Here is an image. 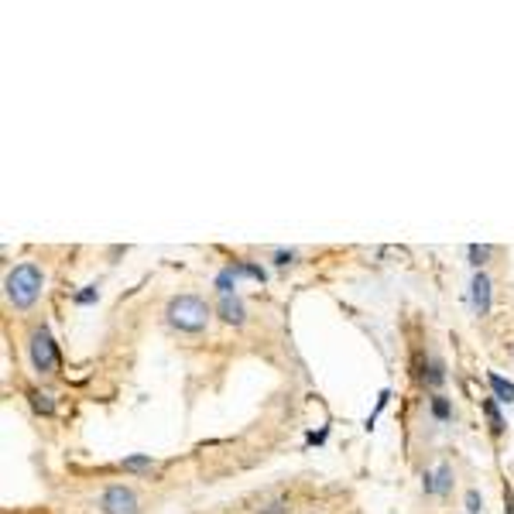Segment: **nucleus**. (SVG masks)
<instances>
[{
  "mask_svg": "<svg viewBox=\"0 0 514 514\" xmlns=\"http://www.w3.org/2000/svg\"><path fill=\"white\" fill-rule=\"evenodd\" d=\"M257 511H261V514H285V501H281V497H275V501H268V504H261Z\"/></svg>",
  "mask_w": 514,
  "mask_h": 514,
  "instance_id": "dca6fc26",
  "label": "nucleus"
},
{
  "mask_svg": "<svg viewBox=\"0 0 514 514\" xmlns=\"http://www.w3.org/2000/svg\"><path fill=\"white\" fill-rule=\"evenodd\" d=\"M487 257H491V247H487V244H473V247H470V264H473V268H484Z\"/></svg>",
  "mask_w": 514,
  "mask_h": 514,
  "instance_id": "9d476101",
  "label": "nucleus"
},
{
  "mask_svg": "<svg viewBox=\"0 0 514 514\" xmlns=\"http://www.w3.org/2000/svg\"><path fill=\"white\" fill-rule=\"evenodd\" d=\"M487 381H491V388H494L497 402H508V405H511V402H514V384H511V381H504L501 374H491Z\"/></svg>",
  "mask_w": 514,
  "mask_h": 514,
  "instance_id": "0eeeda50",
  "label": "nucleus"
},
{
  "mask_svg": "<svg viewBox=\"0 0 514 514\" xmlns=\"http://www.w3.org/2000/svg\"><path fill=\"white\" fill-rule=\"evenodd\" d=\"M41 292V271L34 264H17L7 275V299L17 308H28Z\"/></svg>",
  "mask_w": 514,
  "mask_h": 514,
  "instance_id": "f257e3e1",
  "label": "nucleus"
},
{
  "mask_svg": "<svg viewBox=\"0 0 514 514\" xmlns=\"http://www.w3.org/2000/svg\"><path fill=\"white\" fill-rule=\"evenodd\" d=\"M93 299H97V288H83V292L76 295V302H79V306H90Z\"/></svg>",
  "mask_w": 514,
  "mask_h": 514,
  "instance_id": "6ab92c4d",
  "label": "nucleus"
},
{
  "mask_svg": "<svg viewBox=\"0 0 514 514\" xmlns=\"http://www.w3.org/2000/svg\"><path fill=\"white\" fill-rule=\"evenodd\" d=\"M233 268H226V271H219V278H216V288H219V295H233Z\"/></svg>",
  "mask_w": 514,
  "mask_h": 514,
  "instance_id": "ddd939ff",
  "label": "nucleus"
},
{
  "mask_svg": "<svg viewBox=\"0 0 514 514\" xmlns=\"http://www.w3.org/2000/svg\"><path fill=\"white\" fill-rule=\"evenodd\" d=\"M504 504H508V514H514V491L504 487Z\"/></svg>",
  "mask_w": 514,
  "mask_h": 514,
  "instance_id": "aec40b11",
  "label": "nucleus"
},
{
  "mask_svg": "<svg viewBox=\"0 0 514 514\" xmlns=\"http://www.w3.org/2000/svg\"><path fill=\"white\" fill-rule=\"evenodd\" d=\"M428 384H432V388L442 384V364H439V360H432V367H428Z\"/></svg>",
  "mask_w": 514,
  "mask_h": 514,
  "instance_id": "f3484780",
  "label": "nucleus"
},
{
  "mask_svg": "<svg viewBox=\"0 0 514 514\" xmlns=\"http://www.w3.org/2000/svg\"><path fill=\"white\" fill-rule=\"evenodd\" d=\"M484 411H487V418H491V432H494V435H501V432H504V418H501L497 405H494L491 398H484Z\"/></svg>",
  "mask_w": 514,
  "mask_h": 514,
  "instance_id": "6e6552de",
  "label": "nucleus"
},
{
  "mask_svg": "<svg viewBox=\"0 0 514 514\" xmlns=\"http://www.w3.org/2000/svg\"><path fill=\"white\" fill-rule=\"evenodd\" d=\"M480 508H484V501H480V494H477V491H470V494H466V511H470V514H477V511H480Z\"/></svg>",
  "mask_w": 514,
  "mask_h": 514,
  "instance_id": "a211bd4d",
  "label": "nucleus"
},
{
  "mask_svg": "<svg viewBox=\"0 0 514 514\" xmlns=\"http://www.w3.org/2000/svg\"><path fill=\"white\" fill-rule=\"evenodd\" d=\"M219 315H223L226 322L240 326V322H244V306H240V299H237V295H219Z\"/></svg>",
  "mask_w": 514,
  "mask_h": 514,
  "instance_id": "423d86ee",
  "label": "nucleus"
},
{
  "mask_svg": "<svg viewBox=\"0 0 514 514\" xmlns=\"http://www.w3.org/2000/svg\"><path fill=\"white\" fill-rule=\"evenodd\" d=\"M28 398H31L34 411H41V415H52V411H55V402H52L48 395H41V391H28Z\"/></svg>",
  "mask_w": 514,
  "mask_h": 514,
  "instance_id": "1a4fd4ad",
  "label": "nucleus"
},
{
  "mask_svg": "<svg viewBox=\"0 0 514 514\" xmlns=\"http://www.w3.org/2000/svg\"><path fill=\"white\" fill-rule=\"evenodd\" d=\"M432 415H435L439 422H446V418H449V402H446L442 395H435V398H432Z\"/></svg>",
  "mask_w": 514,
  "mask_h": 514,
  "instance_id": "2eb2a0df",
  "label": "nucleus"
},
{
  "mask_svg": "<svg viewBox=\"0 0 514 514\" xmlns=\"http://www.w3.org/2000/svg\"><path fill=\"white\" fill-rule=\"evenodd\" d=\"M233 275H244V278H254V281H264V271L257 264H230Z\"/></svg>",
  "mask_w": 514,
  "mask_h": 514,
  "instance_id": "f8f14e48",
  "label": "nucleus"
},
{
  "mask_svg": "<svg viewBox=\"0 0 514 514\" xmlns=\"http://www.w3.org/2000/svg\"><path fill=\"white\" fill-rule=\"evenodd\" d=\"M206 319H209V308L196 295H179V299L168 302V322L186 329V333H199L206 326Z\"/></svg>",
  "mask_w": 514,
  "mask_h": 514,
  "instance_id": "f03ea898",
  "label": "nucleus"
},
{
  "mask_svg": "<svg viewBox=\"0 0 514 514\" xmlns=\"http://www.w3.org/2000/svg\"><path fill=\"white\" fill-rule=\"evenodd\" d=\"M473 308H477V315L491 312V278L484 271H477V278H473Z\"/></svg>",
  "mask_w": 514,
  "mask_h": 514,
  "instance_id": "39448f33",
  "label": "nucleus"
},
{
  "mask_svg": "<svg viewBox=\"0 0 514 514\" xmlns=\"http://www.w3.org/2000/svg\"><path fill=\"white\" fill-rule=\"evenodd\" d=\"M31 364L41 370V374H55L59 370V350L48 336V329H38L31 336Z\"/></svg>",
  "mask_w": 514,
  "mask_h": 514,
  "instance_id": "7ed1b4c3",
  "label": "nucleus"
},
{
  "mask_svg": "<svg viewBox=\"0 0 514 514\" xmlns=\"http://www.w3.org/2000/svg\"><path fill=\"white\" fill-rule=\"evenodd\" d=\"M151 466H155L151 456H127V459H123V470H134V473H137V470H151Z\"/></svg>",
  "mask_w": 514,
  "mask_h": 514,
  "instance_id": "4468645a",
  "label": "nucleus"
},
{
  "mask_svg": "<svg viewBox=\"0 0 514 514\" xmlns=\"http://www.w3.org/2000/svg\"><path fill=\"white\" fill-rule=\"evenodd\" d=\"M103 514H137V497L127 487H106L100 497Z\"/></svg>",
  "mask_w": 514,
  "mask_h": 514,
  "instance_id": "20e7f679",
  "label": "nucleus"
},
{
  "mask_svg": "<svg viewBox=\"0 0 514 514\" xmlns=\"http://www.w3.org/2000/svg\"><path fill=\"white\" fill-rule=\"evenodd\" d=\"M449 477H453V470L442 463V466L435 470V480H432V484H435V494H446V491H449V484H453Z\"/></svg>",
  "mask_w": 514,
  "mask_h": 514,
  "instance_id": "9b49d317",
  "label": "nucleus"
}]
</instances>
